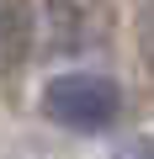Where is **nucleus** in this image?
I'll list each match as a JSON object with an SVG mask.
<instances>
[{
    "label": "nucleus",
    "mask_w": 154,
    "mask_h": 159,
    "mask_svg": "<svg viewBox=\"0 0 154 159\" xmlns=\"http://www.w3.org/2000/svg\"><path fill=\"white\" fill-rule=\"evenodd\" d=\"M43 117L64 133H106L122 117V90L106 74L69 69V74H53L43 85Z\"/></svg>",
    "instance_id": "1"
},
{
    "label": "nucleus",
    "mask_w": 154,
    "mask_h": 159,
    "mask_svg": "<svg viewBox=\"0 0 154 159\" xmlns=\"http://www.w3.org/2000/svg\"><path fill=\"white\" fill-rule=\"evenodd\" d=\"M138 53H143V64H149V74H154V0L138 11Z\"/></svg>",
    "instance_id": "2"
},
{
    "label": "nucleus",
    "mask_w": 154,
    "mask_h": 159,
    "mask_svg": "<svg viewBox=\"0 0 154 159\" xmlns=\"http://www.w3.org/2000/svg\"><path fill=\"white\" fill-rule=\"evenodd\" d=\"M117 159H154V138H143V143H128V148H117Z\"/></svg>",
    "instance_id": "3"
}]
</instances>
